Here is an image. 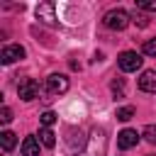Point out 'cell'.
<instances>
[{"label":"cell","instance_id":"obj_1","mask_svg":"<svg viewBox=\"0 0 156 156\" xmlns=\"http://www.w3.org/2000/svg\"><path fill=\"white\" fill-rule=\"evenodd\" d=\"M105 146H107V139H105V129H93L90 132V139L83 144V151H76L73 156H102L105 154Z\"/></svg>","mask_w":156,"mask_h":156},{"label":"cell","instance_id":"obj_2","mask_svg":"<svg viewBox=\"0 0 156 156\" xmlns=\"http://www.w3.org/2000/svg\"><path fill=\"white\" fill-rule=\"evenodd\" d=\"M129 22H132V15L127 10H122V7H112L102 17V24L107 29H117V32H122L124 27H129Z\"/></svg>","mask_w":156,"mask_h":156},{"label":"cell","instance_id":"obj_3","mask_svg":"<svg viewBox=\"0 0 156 156\" xmlns=\"http://www.w3.org/2000/svg\"><path fill=\"white\" fill-rule=\"evenodd\" d=\"M141 54H136V51H122L119 56H117V66L124 71V73H134V71H139L141 68Z\"/></svg>","mask_w":156,"mask_h":156},{"label":"cell","instance_id":"obj_4","mask_svg":"<svg viewBox=\"0 0 156 156\" xmlns=\"http://www.w3.org/2000/svg\"><path fill=\"white\" fill-rule=\"evenodd\" d=\"M46 90H49L51 95H63V93L68 90V78H66L63 73H51V76L46 78Z\"/></svg>","mask_w":156,"mask_h":156},{"label":"cell","instance_id":"obj_5","mask_svg":"<svg viewBox=\"0 0 156 156\" xmlns=\"http://www.w3.org/2000/svg\"><path fill=\"white\" fill-rule=\"evenodd\" d=\"M17 95L22 98V100H34V98H39V83L34 80V78H24V80H20V85H17Z\"/></svg>","mask_w":156,"mask_h":156},{"label":"cell","instance_id":"obj_6","mask_svg":"<svg viewBox=\"0 0 156 156\" xmlns=\"http://www.w3.org/2000/svg\"><path fill=\"white\" fill-rule=\"evenodd\" d=\"M20 58H24V49H22L20 44H7V46H2V51H0V61H2L5 66L15 63V61H20Z\"/></svg>","mask_w":156,"mask_h":156},{"label":"cell","instance_id":"obj_7","mask_svg":"<svg viewBox=\"0 0 156 156\" xmlns=\"http://www.w3.org/2000/svg\"><path fill=\"white\" fill-rule=\"evenodd\" d=\"M37 20L46 22V24H56V5L54 2H39L37 5Z\"/></svg>","mask_w":156,"mask_h":156},{"label":"cell","instance_id":"obj_8","mask_svg":"<svg viewBox=\"0 0 156 156\" xmlns=\"http://www.w3.org/2000/svg\"><path fill=\"white\" fill-rule=\"evenodd\" d=\"M136 141H139L136 129H122L117 134V146L119 149H132V146H136Z\"/></svg>","mask_w":156,"mask_h":156},{"label":"cell","instance_id":"obj_9","mask_svg":"<svg viewBox=\"0 0 156 156\" xmlns=\"http://www.w3.org/2000/svg\"><path fill=\"white\" fill-rule=\"evenodd\" d=\"M139 90L144 93H156V71H144L139 76Z\"/></svg>","mask_w":156,"mask_h":156},{"label":"cell","instance_id":"obj_10","mask_svg":"<svg viewBox=\"0 0 156 156\" xmlns=\"http://www.w3.org/2000/svg\"><path fill=\"white\" fill-rule=\"evenodd\" d=\"M39 139L37 136H24L22 139V156H39Z\"/></svg>","mask_w":156,"mask_h":156},{"label":"cell","instance_id":"obj_11","mask_svg":"<svg viewBox=\"0 0 156 156\" xmlns=\"http://www.w3.org/2000/svg\"><path fill=\"white\" fill-rule=\"evenodd\" d=\"M0 141H2V151H12L15 144H17V136H15V132L5 129V132L0 134Z\"/></svg>","mask_w":156,"mask_h":156},{"label":"cell","instance_id":"obj_12","mask_svg":"<svg viewBox=\"0 0 156 156\" xmlns=\"http://www.w3.org/2000/svg\"><path fill=\"white\" fill-rule=\"evenodd\" d=\"M39 139H41V144H44L46 149H54V146H56V134H54L49 127H44V129L39 132Z\"/></svg>","mask_w":156,"mask_h":156},{"label":"cell","instance_id":"obj_13","mask_svg":"<svg viewBox=\"0 0 156 156\" xmlns=\"http://www.w3.org/2000/svg\"><path fill=\"white\" fill-rule=\"evenodd\" d=\"M134 117V107L132 105H124V107H117V119H122V122H127V119H132Z\"/></svg>","mask_w":156,"mask_h":156},{"label":"cell","instance_id":"obj_14","mask_svg":"<svg viewBox=\"0 0 156 156\" xmlns=\"http://www.w3.org/2000/svg\"><path fill=\"white\" fill-rule=\"evenodd\" d=\"M39 122H41V127H49V129H51V124L56 122V112H51V110L41 112V115H39Z\"/></svg>","mask_w":156,"mask_h":156},{"label":"cell","instance_id":"obj_15","mask_svg":"<svg viewBox=\"0 0 156 156\" xmlns=\"http://www.w3.org/2000/svg\"><path fill=\"white\" fill-rule=\"evenodd\" d=\"M149 144H156V124H146L144 127V134H141Z\"/></svg>","mask_w":156,"mask_h":156},{"label":"cell","instance_id":"obj_16","mask_svg":"<svg viewBox=\"0 0 156 156\" xmlns=\"http://www.w3.org/2000/svg\"><path fill=\"white\" fill-rule=\"evenodd\" d=\"M112 93H115V98H124V83H122V78L112 80Z\"/></svg>","mask_w":156,"mask_h":156},{"label":"cell","instance_id":"obj_17","mask_svg":"<svg viewBox=\"0 0 156 156\" xmlns=\"http://www.w3.org/2000/svg\"><path fill=\"white\" fill-rule=\"evenodd\" d=\"M144 54L146 56H156V39H146L144 41Z\"/></svg>","mask_w":156,"mask_h":156},{"label":"cell","instance_id":"obj_18","mask_svg":"<svg viewBox=\"0 0 156 156\" xmlns=\"http://www.w3.org/2000/svg\"><path fill=\"white\" fill-rule=\"evenodd\" d=\"M136 7L139 10H156V0H136Z\"/></svg>","mask_w":156,"mask_h":156},{"label":"cell","instance_id":"obj_19","mask_svg":"<svg viewBox=\"0 0 156 156\" xmlns=\"http://www.w3.org/2000/svg\"><path fill=\"white\" fill-rule=\"evenodd\" d=\"M10 119H12L10 107H2V110H0V122H2V124H10Z\"/></svg>","mask_w":156,"mask_h":156},{"label":"cell","instance_id":"obj_20","mask_svg":"<svg viewBox=\"0 0 156 156\" xmlns=\"http://www.w3.org/2000/svg\"><path fill=\"white\" fill-rule=\"evenodd\" d=\"M132 20H134V22H136L139 27H146V24H149V20H146V15H136V12H134V15H132Z\"/></svg>","mask_w":156,"mask_h":156}]
</instances>
